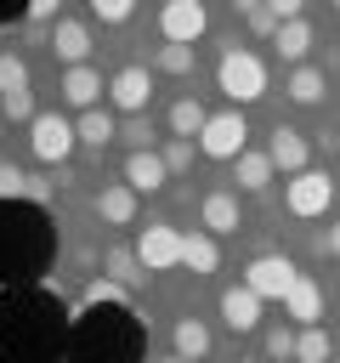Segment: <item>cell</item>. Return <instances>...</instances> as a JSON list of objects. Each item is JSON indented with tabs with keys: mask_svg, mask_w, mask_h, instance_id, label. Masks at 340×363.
<instances>
[{
	"mask_svg": "<svg viewBox=\"0 0 340 363\" xmlns=\"http://www.w3.org/2000/svg\"><path fill=\"white\" fill-rule=\"evenodd\" d=\"M215 85H221V96H227L232 108L261 102V96H266V62H261L255 51H244V45H227L221 62H215Z\"/></svg>",
	"mask_w": 340,
	"mask_h": 363,
	"instance_id": "6da1fadb",
	"label": "cell"
},
{
	"mask_svg": "<svg viewBox=\"0 0 340 363\" xmlns=\"http://www.w3.org/2000/svg\"><path fill=\"white\" fill-rule=\"evenodd\" d=\"M283 210H289L295 221L329 216V210H334V176H329V170H300V176H289V182H283Z\"/></svg>",
	"mask_w": 340,
	"mask_h": 363,
	"instance_id": "7a4b0ae2",
	"label": "cell"
},
{
	"mask_svg": "<svg viewBox=\"0 0 340 363\" xmlns=\"http://www.w3.org/2000/svg\"><path fill=\"white\" fill-rule=\"evenodd\" d=\"M198 153H204V159H221V164H232L238 153H249V119H244V108L210 113V125H204V136H198Z\"/></svg>",
	"mask_w": 340,
	"mask_h": 363,
	"instance_id": "3957f363",
	"label": "cell"
},
{
	"mask_svg": "<svg viewBox=\"0 0 340 363\" xmlns=\"http://www.w3.org/2000/svg\"><path fill=\"white\" fill-rule=\"evenodd\" d=\"M28 147H34V159H40V164H68V153L79 147L74 119H68V113H57V108L34 113V125H28Z\"/></svg>",
	"mask_w": 340,
	"mask_h": 363,
	"instance_id": "277c9868",
	"label": "cell"
},
{
	"mask_svg": "<svg viewBox=\"0 0 340 363\" xmlns=\"http://www.w3.org/2000/svg\"><path fill=\"white\" fill-rule=\"evenodd\" d=\"M153 91H159V74H153L147 62H125V68H113V79H108V102H113L125 119L147 113Z\"/></svg>",
	"mask_w": 340,
	"mask_h": 363,
	"instance_id": "5b68a950",
	"label": "cell"
},
{
	"mask_svg": "<svg viewBox=\"0 0 340 363\" xmlns=\"http://www.w3.org/2000/svg\"><path fill=\"white\" fill-rule=\"evenodd\" d=\"M0 119L34 125V91H28V62L17 51H0Z\"/></svg>",
	"mask_w": 340,
	"mask_h": 363,
	"instance_id": "8992f818",
	"label": "cell"
},
{
	"mask_svg": "<svg viewBox=\"0 0 340 363\" xmlns=\"http://www.w3.org/2000/svg\"><path fill=\"white\" fill-rule=\"evenodd\" d=\"M136 261H142V272L153 278V272H170V267H181V233L170 227V221H147V227H136Z\"/></svg>",
	"mask_w": 340,
	"mask_h": 363,
	"instance_id": "52a82bcc",
	"label": "cell"
},
{
	"mask_svg": "<svg viewBox=\"0 0 340 363\" xmlns=\"http://www.w3.org/2000/svg\"><path fill=\"white\" fill-rule=\"evenodd\" d=\"M198 227H204L210 238H238V233H244V199H238L232 187H210V193L198 199Z\"/></svg>",
	"mask_w": 340,
	"mask_h": 363,
	"instance_id": "ba28073f",
	"label": "cell"
},
{
	"mask_svg": "<svg viewBox=\"0 0 340 363\" xmlns=\"http://www.w3.org/2000/svg\"><path fill=\"white\" fill-rule=\"evenodd\" d=\"M295 278H300V267H295L289 255H255V261L244 267V284H249L261 301H278V306H283V295L295 289Z\"/></svg>",
	"mask_w": 340,
	"mask_h": 363,
	"instance_id": "9c48e42d",
	"label": "cell"
},
{
	"mask_svg": "<svg viewBox=\"0 0 340 363\" xmlns=\"http://www.w3.org/2000/svg\"><path fill=\"white\" fill-rule=\"evenodd\" d=\"M204 28H210V11H204L198 0H170V6H159V34H164V45H198Z\"/></svg>",
	"mask_w": 340,
	"mask_h": 363,
	"instance_id": "30bf717a",
	"label": "cell"
},
{
	"mask_svg": "<svg viewBox=\"0 0 340 363\" xmlns=\"http://www.w3.org/2000/svg\"><path fill=\"white\" fill-rule=\"evenodd\" d=\"M45 51H51L62 68H85V62H91V51H96V34H91V23H85V17H62V23L45 34Z\"/></svg>",
	"mask_w": 340,
	"mask_h": 363,
	"instance_id": "8fae6325",
	"label": "cell"
},
{
	"mask_svg": "<svg viewBox=\"0 0 340 363\" xmlns=\"http://www.w3.org/2000/svg\"><path fill=\"white\" fill-rule=\"evenodd\" d=\"M266 159H272V170H283V176H300V170H312L306 159H312V136L300 130V125H272V136H266Z\"/></svg>",
	"mask_w": 340,
	"mask_h": 363,
	"instance_id": "7c38bea8",
	"label": "cell"
},
{
	"mask_svg": "<svg viewBox=\"0 0 340 363\" xmlns=\"http://www.w3.org/2000/svg\"><path fill=\"white\" fill-rule=\"evenodd\" d=\"M261 306H266V301H261L249 284H227V289H221V329H227V335H255V329H266Z\"/></svg>",
	"mask_w": 340,
	"mask_h": 363,
	"instance_id": "4fadbf2b",
	"label": "cell"
},
{
	"mask_svg": "<svg viewBox=\"0 0 340 363\" xmlns=\"http://www.w3.org/2000/svg\"><path fill=\"white\" fill-rule=\"evenodd\" d=\"M102 68L96 62H85V68H62V79H57V96L74 108V113H91V108H102Z\"/></svg>",
	"mask_w": 340,
	"mask_h": 363,
	"instance_id": "5bb4252c",
	"label": "cell"
},
{
	"mask_svg": "<svg viewBox=\"0 0 340 363\" xmlns=\"http://www.w3.org/2000/svg\"><path fill=\"white\" fill-rule=\"evenodd\" d=\"M91 210H96V221H102V227H136V216H142V204H136V193H130L125 182H108V187H96Z\"/></svg>",
	"mask_w": 340,
	"mask_h": 363,
	"instance_id": "9a60e30c",
	"label": "cell"
},
{
	"mask_svg": "<svg viewBox=\"0 0 340 363\" xmlns=\"http://www.w3.org/2000/svg\"><path fill=\"white\" fill-rule=\"evenodd\" d=\"M323 306H329V295H323V284H317V278H306V272H300V278H295V289L283 295V318H289L295 329H312V323L323 318Z\"/></svg>",
	"mask_w": 340,
	"mask_h": 363,
	"instance_id": "2e32d148",
	"label": "cell"
},
{
	"mask_svg": "<svg viewBox=\"0 0 340 363\" xmlns=\"http://www.w3.org/2000/svg\"><path fill=\"white\" fill-rule=\"evenodd\" d=\"M119 182L142 199V193H164V187H170V170H164L159 147H153V153H125V176H119Z\"/></svg>",
	"mask_w": 340,
	"mask_h": 363,
	"instance_id": "e0dca14e",
	"label": "cell"
},
{
	"mask_svg": "<svg viewBox=\"0 0 340 363\" xmlns=\"http://www.w3.org/2000/svg\"><path fill=\"white\" fill-rule=\"evenodd\" d=\"M312 45H317V28H312V17H295V23H283V28H278V40H272L278 62H289V68H306Z\"/></svg>",
	"mask_w": 340,
	"mask_h": 363,
	"instance_id": "ac0fdd59",
	"label": "cell"
},
{
	"mask_svg": "<svg viewBox=\"0 0 340 363\" xmlns=\"http://www.w3.org/2000/svg\"><path fill=\"white\" fill-rule=\"evenodd\" d=\"M164 125H170V136H181V142H198V136H204V125H210V108H204L193 91H181V96L164 108Z\"/></svg>",
	"mask_w": 340,
	"mask_h": 363,
	"instance_id": "d6986e66",
	"label": "cell"
},
{
	"mask_svg": "<svg viewBox=\"0 0 340 363\" xmlns=\"http://www.w3.org/2000/svg\"><path fill=\"white\" fill-rule=\"evenodd\" d=\"M181 267H187L193 278H215V272H221V244H215L204 227L181 233Z\"/></svg>",
	"mask_w": 340,
	"mask_h": 363,
	"instance_id": "ffe728a7",
	"label": "cell"
},
{
	"mask_svg": "<svg viewBox=\"0 0 340 363\" xmlns=\"http://www.w3.org/2000/svg\"><path fill=\"white\" fill-rule=\"evenodd\" d=\"M74 136H79L85 153H102L108 142H119V113H113V108H91V113H79V119H74Z\"/></svg>",
	"mask_w": 340,
	"mask_h": 363,
	"instance_id": "44dd1931",
	"label": "cell"
},
{
	"mask_svg": "<svg viewBox=\"0 0 340 363\" xmlns=\"http://www.w3.org/2000/svg\"><path fill=\"white\" fill-rule=\"evenodd\" d=\"M283 96H289V102H300V108H317V102L329 96V74H323L317 62L289 68V74H283Z\"/></svg>",
	"mask_w": 340,
	"mask_h": 363,
	"instance_id": "7402d4cb",
	"label": "cell"
},
{
	"mask_svg": "<svg viewBox=\"0 0 340 363\" xmlns=\"http://www.w3.org/2000/svg\"><path fill=\"white\" fill-rule=\"evenodd\" d=\"M170 346H176V357H187V363H204V357H210V323H204V318H176V329H170Z\"/></svg>",
	"mask_w": 340,
	"mask_h": 363,
	"instance_id": "603a6c76",
	"label": "cell"
},
{
	"mask_svg": "<svg viewBox=\"0 0 340 363\" xmlns=\"http://www.w3.org/2000/svg\"><path fill=\"white\" fill-rule=\"evenodd\" d=\"M272 176H278V170H272L266 153H238V159H232V182H238L232 193H266Z\"/></svg>",
	"mask_w": 340,
	"mask_h": 363,
	"instance_id": "cb8c5ba5",
	"label": "cell"
},
{
	"mask_svg": "<svg viewBox=\"0 0 340 363\" xmlns=\"http://www.w3.org/2000/svg\"><path fill=\"white\" fill-rule=\"evenodd\" d=\"M102 272H108L113 284H125V289H142V284H147V272H142V261H136L130 244H108V250H102Z\"/></svg>",
	"mask_w": 340,
	"mask_h": 363,
	"instance_id": "d4e9b609",
	"label": "cell"
},
{
	"mask_svg": "<svg viewBox=\"0 0 340 363\" xmlns=\"http://www.w3.org/2000/svg\"><path fill=\"white\" fill-rule=\"evenodd\" d=\"M147 68H153V74H176V79H187V74L198 68V45H159Z\"/></svg>",
	"mask_w": 340,
	"mask_h": 363,
	"instance_id": "484cf974",
	"label": "cell"
},
{
	"mask_svg": "<svg viewBox=\"0 0 340 363\" xmlns=\"http://www.w3.org/2000/svg\"><path fill=\"white\" fill-rule=\"evenodd\" d=\"M295 340H300L295 323H266V329H261V352H266L272 363H295Z\"/></svg>",
	"mask_w": 340,
	"mask_h": 363,
	"instance_id": "4316f807",
	"label": "cell"
},
{
	"mask_svg": "<svg viewBox=\"0 0 340 363\" xmlns=\"http://www.w3.org/2000/svg\"><path fill=\"white\" fill-rule=\"evenodd\" d=\"M334 357V335L329 329H300V340H295V363H329Z\"/></svg>",
	"mask_w": 340,
	"mask_h": 363,
	"instance_id": "83f0119b",
	"label": "cell"
},
{
	"mask_svg": "<svg viewBox=\"0 0 340 363\" xmlns=\"http://www.w3.org/2000/svg\"><path fill=\"white\" fill-rule=\"evenodd\" d=\"M238 11H244V23H249V34H255V40H266V45L278 40V28H283V23H278V11H272V6H255V0H238Z\"/></svg>",
	"mask_w": 340,
	"mask_h": 363,
	"instance_id": "f1b7e54d",
	"label": "cell"
},
{
	"mask_svg": "<svg viewBox=\"0 0 340 363\" xmlns=\"http://www.w3.org/2000/svg\"><path fill=\"white\" fill-rule=\"evenodd\" d=\"M119 142H125V153H153V147H159V136H153V119H147V113L125 119V125H119Z\"/></svg>",
	"mask_w": 340,
	"mask_h": 363,
	"instance_id": "f546056e",
	"label": "cell"
},
{
	"mask_svg": "<svg viewBox=\"0 0 340 363\" xmlns=\"http://www.w3.org/2000/svg\"><path fill=\"white\" fill-rule=\"evenodd\" d=\"M193 153H198V142H181V136H164L159 142V159H164L170 176H187L193 170Z\"/></svg>",
	"mask_w": 340,
	"mask_h": 363,
	"instance_id": "4dcf8cb0",
	"label": "cell"
},
{
	"mask_svg": "<svg viewBox=\"0 0 340 363\" xmlns=\"http://www.w3.org/2000/svg\"><path fill=\"white\" fill-rule=\"evenodd\" d=\"M136 17V0H91V23H102V28H125Z\"/></svg>",
	"mask_w": 340,
	"mask_h": 363,
	"instance_id": "1f68e13d",
	"label": "cell"
},
{
	"mask_svg": "<svg viewBox=\"0 0 340 363\" xmlns=\"http://www.w3.org/2000/svg\"><path fill=\"white\" fill-rule=\"evenodd\" d=\"M28 182H34L28 170H17V164H6V159H0V199H6V193H11V199H17V193H28Z\"/></svg>",
	"mask_w": 340,
	"mask_h": 363,
	"instance_id": "d6a6232c",
	"label": "cell"
},
{
	"mask_svg": "<svg viewBox=\"0 0 340 363\" xmlns=\"http://www.w3.org/2000/svg\"><path fill=\"white\" fill-rule=\"evenodd\" d=\"M28 23H34V28H40V23L57 28V23H62V6H57V0H34V6H28Z\"/></svg>",
	"mask_w": 340,
	"mask_h": 363,
	"instance_id": "836d02e7",
	"label": "cell"
},
{
	"mask_svg": "<svg viewBox=\"0 0 340 363\" xmlns=\"http://www.w3.org/2000/svg\"><path fill=\"white\" fill-rule=\"evenodd\" d=\"M323 255H329V261H340V221L323 233Z\"/></svg>",
	"mask_w": 340,
	"mask_h": 363,
	"instance_id": "e575fe53",
	"label": "cell"
},
{
	"mask_svg": "<svg viewBox=\"0 0 340 363\" xmlns=\"http://www.w3.org/2000/svg\"><path fill=\"white\" fill-rule=\"evenodd\" d=\"M159 363H187V357H176V352H170V357H159Z\"/></svg>",
	"mask_w": 340,
	"mask_h": 363,
	"instance_id": "d590c367",
	"label": "cell"
}]
</instances>
